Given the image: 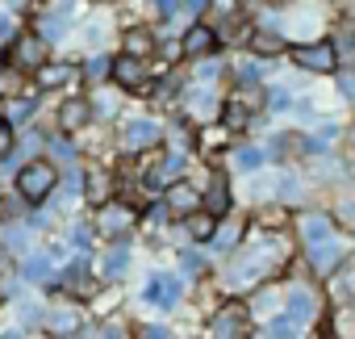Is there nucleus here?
I'll list each match as a JSON object with an SVG mask.
<instances>
[{
	"instance_id": "nucleus-1",
	"label": "nucleus",
	"mask_w": 355,
	"mask_h": 339,
	"mask_svg": "<svg viewBox=\"0 0 355 339\" xmlns=\"http://www.w3.org/2000/svg\"><path fill=\"white\" fill-rule=\"evenodd\" d=\"M59 185V172L51 163H26L21 167V176H17V189H21V197L26 201H42V197H51V189Z\"/></svg>"
},
{
	"instance_id": "nucleus-2",
	"label": "nucleus",
	"mask_w": 355,
	"mask_h": 339,
	"mask_svg": "<svg viewBox=\"0 0 355 339\" xmlns=\"http://www.w3.org/2000/svg\"><path fill=\"white\" fill-rule=\"evenodd\" d=\"M13 63L26 67V72H38V67L46 63V38H42V34H21V38L13 42Z\"/></svg>"
},
{
	"instance_id": "nucleus-3",
	"label": "nucleus",
	"mask_w": 355,
	"mask_h": 339,
	"mask_svg": "<svg viewBox=\"0 0 355 339\" xmlns=\"http://www.w3.org/2000/svg\"><path fill=\"white\" fill-rule=\"evenodd\" d=\"M293 59H297L305 72H322V76L338 67V55H334V47H330V42H318V47H297V51H293Z\"/></svg>"
},
{
	"instance_id": "nucleus-4",
	"label": "nucleus",
	"mask_w": 355,
	"mask_h": 339,
	"mask_svg": "<svg viewBox=\"0 0 355 339\" xmlns=\"http://www.w3.org/2000/svg\"><path fill=\"white\" fill-rule=\"evenodd\" d=\"M214 47H218V30H214V26H205V22L189 26V30H184V38H180V51H184L189 59H201V55H209Z\"/></svg>"
},
{
	"instance_id": "nucleus-5",
	"label": "nucleus",
	"mask_w": 355,
	"mask_h": 339,
	"mask_svg": "<svg viewBox=\"0 0 355 339\" xmlns=\"http://www.w3.org/2000/svg\"><path fill=\"white\" fill-rule=\"evenodd\" d=\"M113 80L121 84V88H134V92H142V84H146V63H142V55H121L117 63H113Z\"/></svg>"
},
{
	"instance_id": "nucleus-6",
	"label": "nucleus",
	"mask_w": 355,
	"mask_h": 339,
	"mask_svg": "<svg viewBox=\"0 0 355 339\" xmlns=\"http://www.w3.org/2000/svg\"><path fill=\"white\" fill-rule=\"evenodd\" d=\"M142 297L167 310V306H175V297H180V281H175V276H150L146 289H142Z\"/></svg>"
},
{
	"instance_id": "nucleus-7",
	"label": "nucleus",
	"mask_w": 355,
	"mask_h": 339,
	"mask_svg": "<svg viewBox=\"0 0 355 339\" xmlns=\"http://www.w3.org/2000/svg\"><path fill=\"white\" fill-rule=\"evenodd\" d=\"M313 251H309V264L318 268V276H326V272H334L338 264H343V247L338 243H330V239H322V243H309Z\"/></svg>"
},
{
	"instance_id": "nucleus-8",
	"label": "nucleus",
	"mask_w": 355,
	"mask_h": 339,
	"mask_svg": "<svg viewBox=\"0 0 355 339\" xmlns=\"http://www.w3.org/2000/svg\"><path fill=\"white\" fill-rule=\"evenodd\" d=\"M130 226H134L130 206H105V210H101V231H105V235H125Z\"/></svg>"
},
{
	"instance_id": "nucleus-9",
	"label": "nucleus",
	"mask_w": 355,
	"mask_h": 339,
	"mask_svg": "<svg viewBox=\"0 0 355 339\" xmlns=\"http://www.w3.org/2000/svg\"><path fill=\"white\" fill-rule=\"evenodd\" d=\"M243 331H247V314H243L239 306L218 310V318H214V335H243Z\"/></svg>"
},
{
	"instance_id": "nucleus-10",
	"label": "nucleus",
	"mask_w": 355,
	"mask_h": 339,
	"mask_svg": "<svg viewBox=\"0 0 355 339\" xmlns=\"http://www.w3.org/2000/svg\"><path fill=\"white\" fill-rule=\"evenodd\" d=\"M88 101H80V97H71V101H63V109H59V126L63 130H80L84 122H88Z\"/></svg>"
},
{
	"instance_id": "nucleus-11",
	"label": "nucleus",
	"mask_w": 355,
	"mask_h": 339,
	"mask_svg": "<svg viewBox=\"0 0 355 339\" xmlns=\"http://www.w3.org/2000/svg\"><path fill=\"white\" fill-rule=\"evenodd\" d=\"M159 138V122H150V117H134L130 126H125V142L130 147H146V142H155Z\"/></svg>"
},
{
	"instance_id": "nucleus-12",
	"label": "nucleus",
	"mask_w": 355,
	"mask_h": 339,
	"mask_svg": "<svg viewBox=\"0 0 355 339\" xmlns=\"http://www.w3.org/2000/svg\"><path fill=\"white\" fill-rule=\"evenodd\" d=\"M76 76H80V72H76L71 63H51V67L42 63V67H38V84H42V88H51V84H76Z\"/></svg>"
},
{
	"instance_id": "nucleus-13",
	"label": "nucleus",
	"mask_w": 355,
	"mask_h": 339,
	"mask_svg": "<svg viewBox=\"0 0 355 339\" xmlns=\"http://www.w3.org/2000/svg\"><path fill=\"white\" fill-rule=\"evenodd\" d=\"M189 235L193 239H214L218 235V214H209V210H197V214H189Z\"/></svg>"
},
{
	"instance_id": "nucleus-14",
	"label": "nucleus",
	"mask_w": 355,
	"mask_h": 339,
	"mask_svg": "<svg viewBox=\"0 0 355 339\" xmlns=\"http://www.w3.org/2000/svg\"><path fill=\"white\" fill-rule=\"evenodd\" d=\"M205 210H209V214H218V218L230 210V189H226V181H222V176L205 189Z\"/></svg>"
},
{
	"instance_id": "nucleus-15",
	"label": "nucleus",
	"mask_w": 355,
	"mask_h": 339,
	"mask_svg": "<svg viewBox=\"0 0 355 339\" xmlns=\"http://www.w3.org/2000/svg\"><path fill=\"white\" fill-rule=\"evenodd\" d=\"M313 310H318V306H313V293H309V289H293V293H288V314H293L297 322L313 318Z\"/></svg>"
},
{
	"instance_id": "nucleus-16",
	"label": "nucleus",
	"mask_w": 355,
	"mask_h": 339,
	"mask_svg": "<svg viewBox=\"0 0 355 339\" xmlns=\"http://www.w3.org/2000/svg\"><path fill=\"white\" fill-rule=\"evenodd\" d=\"M167 206H171V210H193V206H197V193H193L184 181H175V185H167Z\"/></svg>"
},
{
	"instance_id": "nucleus-17",
	"label": "nucleus",
	"mask_w": 355,
	"mask_h": 339,
	"mask_svg": "<svg viewBox=\"0 0 355 339\" xmlns=\"http://www.w3.org/2000/svg\"><path fill=\"white\" fill-rule=\"evenodd\" d=\"M251 51H255V55H280V51H284V42H280L276 34L255 30V34H251Z\"/></svg>"
},
{
	"instance_id": "nucleus-18",
	"label": "nucleus",
	"mask_w": 355,
	"mask_h": 339,
	"mask_svg": "<svg viewBox=\"0 0 355 339\" xmlns=\"http://www.w3.org/2000/svg\"><path fill=\"white\" fill-rule=\"evenodd\" d=\"M305 239H309V243H322V239H330V218H322V214L305 218Z\"/></svg>"
},
{
	"instance_id": "nucleus-19",
	"label": "nucleus",
	"mask_w": 355,
	"mask_h": 339,
	"mask_svg": "<svg viewBox=\"0 0 355 339\" xmlns=\"http://www.w3.org/2000/svg\"><path fill=\"white\" fill-rule=\"evenodd\" d=\"M125 51H130V55L150 51V30H142V26H138V30H130V34H125Z\"/></svg>"
},
{
	"instance_id": "nucleus-20",
	"label": "nucleus",
	"mask_w": 355,
	"mask_h": 339,
	"mask_svg": "<svg viewBox=\"0 0 355 339\" xmlns=\"http://www.w3.org/2000/svg\"><path fill=\"white\" fill-rule=\"evenodd\" d=\"M125 264H130V251H125V247H113V251L105 256V272H109V276L125 272Z\"/></svg>"
},
{
	"instance_id": "nucleus-21",
	"label": "nucleus",
	"mask_w": 355,
	"mask_h": 339,
	"mask_svg": "<svg viewBox=\"0 0 355 339\" xmlns=\"http://www.w3.org/2000/svg\"><path fill=\"white\" fill-rule=\"evenodd\" d=\"M5 113H9V122H13V126H21V122H26V117L34 113V101H13V105H9Z\"/></svg>"
},
{
	"instance_id": "nucleus-22",
	"label": "nucleus",
	"mask_w": 355,
	"mask_h": 339,
	"mask_svg": "<svg viewBox=\"0 0 355 339\" xmlns=\"http://www.w3.org/2000/svg\"><path fill=\"white\" fill-rule=\"evenodd\" d=\"M226 126H230V130H243V126H247V109H243V101L226 105Z\"/></svg>"
},
{
	"instance_id": "nucleus-23",
	"label": "nucleus",
	"mask_w": 355,
	"mask_h": 339,
	"mask_svg": "<svg viewBox=\"0 0 355 339\" xmlns=\"http://www.w3.org/2000/svg\"><path fill=\"white\" fill-rule=\"evenodd\" d=\"M105 193H109V176H105V172H92V189H88V197H92V201H105Z\"/></svg>"
},
{
	"instance_id": "nucleus-24",
	"label": "nucleus",
	"mask_w": 355,
	"mask_h": 339,
	"mask_svg": "<svg viewBox=\"0 0 355 339\" xmlns=\"http://www.w3.org/2000/svg\"><path fill=\"white\" fill-rule=\"evenodd\" d=\"M263 163V155L255 151V147H247V151H239V167H243V172H251V167H259Z\"/></svg>"
},
{
	"instance_id": "nucleus-25",
	"label": "nucleus",
	"mask_w": 355,
	"mask_h": 339,
	"mask_svg": "<svg viewBox=\"0 0 355 339\" xmlns=\"http://www.w3.org/2000/svg\"><path fill=\"white\" fill-rule=\"evenodd\" d=\"M222 142H226V130H205V134H201V147H205V151H214V147H222Z\"/></svg>"
},
{
	"instance_id": "nucleus-26",
	"label": "nucleus",
	"mask_w": 355,
	"mask_h": 339,
	"mask_svg": "<svg viewBox=\"0 0 355 339\" xmlns=\"http://www.w3.org/2000/svg\"><path fill=\"white\" fill-rule=\"evenodd\" d=\"M51 331H59V335H71L76 331V314H55V326Z\"/></svg>"
},
{
	"instance_id": "nucleus-27",
	"label": "nucleus",
	"mask_w": 355,
	"mask_h": 339,
	"mask_svg": "<svg viewBox=\"0 0 355 339\" xmlns=\"http://www.w3.org/2000/svg\"><path fill=\"white\" fill-rule=\"evenodd\" d=\"M293 322H297V318H293V314H284V318H276V322L268 326V335H293Z\"/></svg>"
},
{
	"instance_id": "nucleus-28",
	"label": "nucleus",
	"mask_w": 355,
	"mask_h": 339,
	"mask_svg": "<svg viewBox=\"0 0 355 339\" xmlns=\"http://www.w3.org/2000/svg\"><path fill=\"white\" fill-rule=\"evenodd\" d=\"M180 167H184V159H180V155H167L159 172H163V176H180Z\"/></svg>"
},
{
	"instance_id": "nucleus-29",
	"label": "nucleus",
	"mask_w": 355,
	"mask_h": 339,
	"mask_svg": "<svg viewBox=\"0 0 355 339\" xmlns=\"http://www.w3.org/2000/svg\"><path fill=\"white\" fill-rule=\"evenodd\" d=\"M63 30H67V22H63V13H59V17H46V26H42V34H51V38H59Z\"/></svg>"
},
{
	"instance_id": "nucleus-30",
	"label": "nucleus",
	"mask_w": 355,
	"mask_h": 339,
	"mask_svg": "<svg viewBox=\"0 0 355 339\" xmlns=\"http://www.w3.org/2000/svg\"><path fill=\"white\" fill-rule=\"evenodd\" d=\"M234 239H239V226H226L222 235H214V243H218V247H234Z\"/></svg>"
},
{
	"instance_id": "nucleus-31",
	"label": "nucleus",
	"mask_w": 355,
	"mask_h": 339,
	"mask_svg": "<svg viewBox=\"0 0 355 339\" xmlns=\"http://www.w3.org/2000/svg\"><path fill=\"white\" fill-rule=\"evenodd\" d=\"M9 151H13V130H9V126H0V159H5Z\"/></svg>"
},
{
	"instance_id": "nucleus-32",
	"label": "nucleus",
	"mask_w": 355,
	"mask_h": 339,
	"mask_svg": "<svg viewBox=\"0 0 355 339\" xmlns=\"http://www.w3.org/2000/svg\"><path fill=\"white\" fill-rule=\"evenodd\" d=\"M167 210H171V206H155V210H150V214H146V222H155V226H159V222H163V218H167Z\"/></svg>"
},
{
	"instance_id": "nucleus-33",
	"label": "nucleus",
	"mask_w": 355,
	"mask_h": 339,
	"mask_svg": "<svg viewBox=\"0 0 355 339\" xmlns=\"http://www.w3.org/2000/svg\"><path fill=\"white\" fill-rule=\"evenodd\" d=\"M26 272H30V276H42V272H46V260H30Z\"/></svg>"
},
{
	"instance_id": "nucleus-34",
	"label": "nucleus",
	"mask_w": 355,
	"mask_h": 339,
	"mask_svg": "<svg viewBox=\"0 0 355 339\" xmlns=\"http://www.w3.org/2000/svg\"><path fill=\"white\" fill-rule=\"evenodd\" d=\"M13 34V17L9 13H0V38H9Z\"/></svg>"
}]
</instances>
